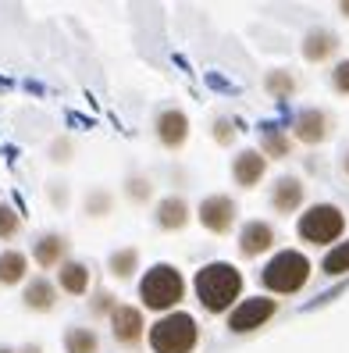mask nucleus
<instances>
[{"label": "nucleus", "mask_w": 349, "mask_h": 353, "mask_svg": "<svg viewBox=\"0 0 349 353\" xmlns=\"http://www.w3.org/2000/svg\"><path fill=\"white\" fill-rule=\"evenodd\" d=\"M193 289H196V300L211 314H224L232 307V300H239V293H242V272L229 261L203 264L193 279Z\"/></svg>", "instance_id": "obj_1"}, {"label": "nucleus", "mask_w": 349, "mask_h": 353, "mask_svg": "<svg viewBox=\"0 0 349 353\" xmlns=\"http://www.w3.org/2000/svg\"><path fill=\"white\" fill-rule=\"evenodd\" d=\"M182 296H186V279L175 264H154L139 282V300L150 310H171Z\"/></svg>", "instance_id": "obj_2"}, {"label": "nucleus", "mask_w": 349, "mask_h": 353, "mask_svg": "<svg viewBox=\"0 0 349 353\" xmlns=\"http://www.w3.org/2000/svg\"><path fill=\"white\" fill-rule=\"evenodd\" d=\"M196 339H200L196 318L186 314V310H171V314H164V318L150 328V346H154V353H193Z\"/></svg>", "instance_id": "obj_3"}, {"label": "nucleus", "mask_w": 349, "mask_h": 353, "mask_svg": "<svg viewBox=\"0 0 349 353\" xmlns=\"http://www.w3.org/2000/svg\"><path fill=\"white\" fill-rule=\"evenodd\" d=\"M264 285L271 289V293L278 296H293L299 293V289L306 285V279H310V261H306L299 250H282L268 261V268H264Z\"/></svg>", "instance_id": "obj_4"}, {"label": "nucleus", "mask_w": 349, "mask_h": 353, "mask_svg": "<svg viewBox=\"0 0 349 353\" xmlns=\"http://www.w3.org/2000/svg\"><path fill=\"white\" fill-rule=\"evenodd\" d=\"M346 228V214L335 203H314L306 214H299V236L306 243H335Z\"/></svg>", "instance_id": "obj_5"}, {"label": "nucleus", "mask_w": 349, "mask_h": 353, "mask_svg": "<svg viewBox=\"0 0 349 353\" xmlns=\"http://www.w3.org/2000/svg\"><path fill=\"white\" fill-rule=\"evenodd\" d=\"M196 218H200V225L207 228V232L224 236V232H232V225H235V218H239V207H235L232 196L214 193V196H203V200H200Z\"/></svg>", "instance_id": "obj_6"}, {"label": "nucleus", "mask_w": 349, "mask_h": 353, "mask_svg": "<svg viewBox=\"0 0 349 353\" xmlns=\"http://www.w3.org/2000/svg\"><path fill=\"white\" fill-rule=\"evenodd\" d=\"M275 310H278V303L268 300V296L242 300V303L232 310V314H229V328L239 332V336H246V332H257V328H264V325L275 318Z\"/></svg>", "instance_id": "obj_7"}, {"label": "nucleus", "mask_w": 349, "mask_h": 353, "mask_svg": "<svg viewBox=\"0 0 349 353\" xmlns=\"http://www.w3.org/2000/svg\"><path fill=\"white\" fill-rule=\"evenodd\" d=\"M142 314H139V307H129V303H114L111 307V332H114V339L121 346H136L142 339Z\"/></svg>", "instance_id": "obj_8"}, {"label": "nucleus", "mask_w": 349, "mask_h": 353, "mask_svg": "<svg viewBox=\"0 0 349 353\" xmlns=\"http://www.w3.org/2000/svg\"><path fill=\"white\" fill-rule=\"evenodd\" d=\"M293 132H296V139L299 143H321V139H328V114L324 111H317V108H306V111H299L296 114V121H293Z\"/></svg>", "instance_id": "obj_9"}, {"label": "nucleus", "mask_w": 349, "mask_h": 353, "mask_svg": "<svg viewBox=\"0 0 349 353\" xmlns=\"http://www.w3.org/2000/svg\"><path fill=\"white\" fill-rule=\"evenodd\" d=\"M271 246H275V228L268 221H250L242 228V236H239L242 257H260L264 250H271Z\"/></svg>", "instance_id": "obj_10"}, {"label": "nucleus", "mask_w": 349, "mask_h": 353, "mask_svg": "<svg viewBox=\"0 0 349 353\" xmlns=\"http://www.w3.org/2000/svg\"><path fill=\"white\" fill-rule=\"evenodd\" d=\"M65 254H68V239L61 232L39 236L36 246H32V257H36V264L43 268V272H47V268H61V264H65Z\"/></svg>", "instance_id": "obj_11"}, {"label": "nucleus", "mask_w": 349, "mask_h": 353, "mask_svg": "<svg viewBox=\"0 0 349 353\" xmlns=\"http://www.w3.org/2000/svg\"><path fill=\"white\" fill-rule=\"evenodd\" d=\"M157 136H160V143L168 150H178L182 143H186V136H189V118L182 114V111H164L160 118H157Z\"/></svg>", "instance_id": "obj_12"}, {"label": "nucleus", "mask_w": 349, "mask_h": 353, "mask_svg": "<svg viewBox=\"0 0 349 353\" xmlns=\"http://www.w3.org/2000/svg\"><path fill=\"white\" fill-rule=\"evenodd\" d=\"M264 172H268V161H264L260 150H242L232 164V175L239 185H246V190H253V185L264 179Z\"/></svg>", "instance_id": "obj_13"}, {"label": "nucleus", "mask_w": 349, "mask_h": 353, "mask_svg": "<svg viewBox=\"0 0 349 353\" xmlns=\"http://www.w3.org/2000/svg\"><path fill=\"white\" fill-rule=\"evenodd\" d=\"M271 203H275V211H282V214H293L296 207L303 203V182H299L296 175H289V179H278L275 193H271Z\"/></svg>", "instance_id": "obj_14"}, {"label": "nucleus", "mask_w": 349, "mask_h": 353, "mask_svg": "<svg viewBox=\"0 0 349 353\" xmlns=\"http://www.w3.org/2000/svg\"><path fill=\"white\" fill-rule=\"evenodd\" d=\"M186 221H189V203H186V200H182V196L160 200V207H157V225H160V228L178 232V228H186Z\"/></svg>", "instance_id": "obj_15"}, {"label": "nucleus", "mask_w": 349, "mask_h": 353, "mask_svg": "<svg viewBox=\"0 0 349 353\" xmlns=\"http://www.w3.org/2000/svg\"><path fill=\"white\" fill-rule=\"evenodd\" d=\"M22 300H25L29 310H36V314H47V310H54V303H57V289H54L47 279H32V282L25 285Z\"/></svg>", "instance_id": "obj_16"}, {"label": "nucleus", "mask_w": 349, "mask_h": 353, "mask_svg": "<svg viewBox=\"0 0 349 353\" xmlns=\"http://www.w3.org/2000/svg\"><path fill=\"white\" fill-rule=\"evenodd\" d=\"M339 50V39L335 32H328V29H314V32H306L303 39V57L306 61H324V57H332Z\"/></svg>", "instance_id": "obj_17"}, {"label": "nucleus", "mask_w": 349, "mask_h": 353, "mask_svg": "<svg viewBox=\"0 0 349 353\" xmlns=\"http://www.w3.org/2000/svg\"><path fill=\"white\" fill-rule=\"evenodd\" d=\"M61 289L68 296H82L89 289V268L82 261H65L61 264Z\"/></svg>", "instance_id": "obj_18"}, {"label": "nucleus", "mask_w": 349, "mask_h": 353, "mask_svg": "<svg viewBox=\"0 0 349 353\" xmlns=\"http://www.w3.org/2000/svg\"><path fill=\"white\" fill-rule=\"evenodd\" d=\"M25 272H29L25 254H18V250H4V254H0V285H18L25 279Z\"/></svg>", "instance_id": "obj_19"}, {"label": "nucleus", "mask_w": 349, "mask_h": 353, "mask_svg": "<svg viewBox=\"0 0 349 353\" xmlns=\"http://www.w3.org/2000/svg\"><path fill=\"white\" fill-rule=\"evenodd\" d=\"M100 339L93 328H68L65 332V353H96Z\"/></svg>", "instance_id": "obj_20"}, {"label": "nucleus", "mask_w": 349, "mask_h": 353, "mask_svg": "<svg viewBox=\"0 0 349 353\" xmlns=\"http://www.w3.org/2000/svg\"><path fill=\"white\" fill-rule=\"evenodd\" d=\"M107 268H111L114 279H129L136 268H139V250H132V246H125V250H114L111 261H107Z\"/></svg>", "instance_id": "obj_21"}, {"label": "nucleus", "mask_w": 349, "mask_h": 353, "mask_svg": "<svg viewBox=\"0 0 349 353\" xmlns=\"http://www.w3.org/2000/svg\"><path fill=\"white\" fill-rule=\"evenodd\" d=\"M321 272H324V275H346V272H349V239H346V243H339L335 250L324 257Z\"/></svg>", "instance_id": "obj_22"}, {"label": "nucleus", "mask_w": 349, "mask_h": 353, "mask_svg": "<svg viewBox=\"0 0 349 353\" xmlns=\"http://www.w3.org/2000/svg\"><path fill=\"white\" fill-rule=\"evenodd\" d=\"M264 157H285L289 154V139H285L275 125H268L264 129V150H260Z\"/></svg>", "instance_id": "obj_23"}, {"label": "nucleus", "mask_w": 349, "mask_h": 353, "mask_svg": "<svg viewBox=\"0 0 349 353\" xmlns=\"http://www.w3.org/2000/svg\"><path fill=\"white\" fill-rule=\"evenodd\" d=\"M18 228H22L18 211H14V207H8V203H0V239H14Z\"/></svg>", "instance_id": "obj_24"}, {"label": "nucleus", "mask_w": 349, "mask_h": 353, "mask_svg": "<svg viewBox=\"0 0 349 353\" xmlns=\"http://www.w3.org/2000/svg\"><path fill=\"white\" fill-rule=\"evenodd\" d=\"M268 90H271L275 97H289V93L296 90V82H293L289 72H271V75H268Z\"/></svg>", "instance_id": "obj_25"}, {"label": "nucleus", "mask_w": 349, "mask_h": 353, "mask_svg": "<svg viewBox=\"0 0 349 353\" xmlns=\"http://www.w3.org/2000/svg\"><path fill=\"white\" fill-rule=\"evenodd\" d=\"M86 211L96 214V218L107 214V211H111V196H107V193H89V196H86Z\"/></svg>", "instance_id": "obj_26"}, {"label": "nucleus", "mask_w": 349, "mask_h": 353, "mask_svg": "<svg viewBox=\"0 0 349 353\" xmlns=\"http://www.w3.org/2000/svg\"><path fill=\"white\" fill-rule=\"evenodd\" d=\"M332 86H335L339 93H349V61L335 65V72H332Z\"/></svg>", "instance_id": "obj_27"}, {"label": "nucleus", "mask_w": 349, "mask_h": 353, "mask_svg": "<svg viewBox=\"0 0 349 353\" xmlns=\"http://www.w3.org/2000/svg\"><path fill=\"white\" fill-rule=\"evenodd\" d=\"M129 196H132V200H147V196H150V182L132 179V182H129Z\"/></svg>", "instance_id": "obj_28"}, {"label": "nucleus", "mask_w": 349, "mask_h": 353, "mask_svg": "<svg viewBox=\"0 0 349 353\" xmlns=\"http://www.w3.org/2000/svg\"><path fill=\"white\" fill-rule=\"evenodd\" d=\"M218 143H229V121H218Z\"/></svg>", "instance_id": "obj_29"}, {"label": "nucleus", "mask_w": 349, "mask_h": 353, "mask_svg": "<svg viewBox=\"0 0 349 353\" xmlns=\"http://www.w3.org/2000/svg\"><path fill=\"white\" fill-rule=\"evenodd\" d=\"M14 353H43L39 346H22V350H14Z\"/></svg>", "instance_id": "obj_30"}, {"label": "nucleus", "mask_w": 349, "mask_h": 353, "mask_svg": "<svg viewBox=\"0 0 349 353\" xmlns=\"http://www.w3.org/2000/svg\"><path fill=\"white\" fill-rule=\"evenodd\" d=\"M342 172H346V175H349V154H346V157H342Z\"/></svg>", "instance_id": "obj_31"}, {"label": "nucleus", "mask_w": 349, "mask_h": 353, "mask_svg": "<svg viewBox=\"0 0 349 353\" xmlns=\"http://www.w3.org/2000/svg\"><path fill=\"white\" fill-rule=\"evenodd\" d=\"M342 14H349V0H342Z\"/></svg>", "instance_id": "obj_32"}, {"label": "nucleus", "mask_w": 349, "mask_h": 353, "mask_svg": "<svg viewBox=\"0 0 349 353\" xmlns=\"http://www.w3.org/2000/svg\"><path fill=\"white\" fill-rule=\"evenodd\" d=\"M0 353H14V350H8V346H0Z\"/></svg>", "instance_id": "obj_33"}]
</instances>
